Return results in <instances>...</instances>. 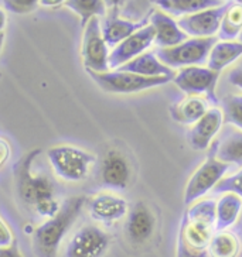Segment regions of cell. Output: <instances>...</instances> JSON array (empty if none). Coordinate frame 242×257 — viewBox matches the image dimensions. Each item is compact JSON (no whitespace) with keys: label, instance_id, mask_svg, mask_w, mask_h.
I'll list each match as a JSON object with an SVG mask.
<instances>
[{"label":"cell","instance_id":"obj_2","mask_svg":"<svg viewBox=\"0 0 242 257\" xmlns=\"http://www.w3.org/2000/svg\"><path fill=\"white\" fill-rule=\"evenodd\" d=\"M215 204L212 198H203L186 209L179 229L177 257H210L208 246L217 232Z\"/></svg>","mask_w":242,"mask_h":257},{"label":"cell","instance_id":"obj_11","mask_svg":"<svg viewBox=\"0 0 242 257\" xmlns=\"http://www.w3.org/2000/svg\"><path fill=\"white\" fill-rule=\"evenodd\" d=\"M99 177L106 188L114 191L128 189L132 180V167L126 156L116 149L108 150L101 161Z\"/></svg>","mask_w":242,"mask_h":257},{"label":"cell","instance_id":"obj_16","mask_svg":"<svg viewBox=\"0 0 242 257\" xmlns=\"http://www.w3.org/2000/svg\"><path fill=\"white\" fill-rule=\"evenodd\" d=\"M88 204V211L94 220L101 223H114L123 219L129 212L128 202L119 195L102 192L92 197Z\"/></svg>","mask_w":242,"mask_h":257},{"label":"cell","instance_id":"obj_25","mask_svg":"<svg viewBox=\"0 0 242 257\" xmlns=\"http://www.w3.org/2000/svg\"><path fill=\"white\" fill-rule=\"evenodd\" d=\"M241 239L234 229L217 230L208 246L210 257H239L241 254Z\"/></svg>","mask_w":242,"mask_h":257},{"label":"cell","instance_id":"obj_6","mask_svg":"<svg viewBox=\"0 0 242 257\" xmlns=\"http://www.w3.org/2000/svg\"><path fill=\"white\" fill-rule=\"evenodd\" d=\"M218 40L210 38H187L180 44L169 48H157L154 53L170 69L186 67H201L207 62L211 48Z\"/></svg>","mask_w":242,"mask_h":257},{"label":"cell","instance_id":"obj_33","mask_svg":"<svg viewBox=\"0 0 242 257\" xmlns=\"http://www.w3.org/2000/svg\"><path fill=\"white\" fill-rule=\"evenodd\" d=\"M12 242H13V234L10 232L8 225L0 218V247L2 246H8Z\"/></svg>","mask_w":242,"mask_h":257},{"label":"cell","instance_id":"obj_18","mask_svg":"<svg viewBox=\"0 0 242 257\" xmlns=\"http://www.w3.org/2000/svg\"><path fill=\"white\" fill-rule=\"evenodd\" d=\"M147 23H149L147 20L133 22V20L121 17L119 15L108 13L101 20V30H102V36L108 47L115 48L118 44H121L123 40H126L129 36L136 33L139 29H142Z\"/></svg>","mask_w":242,"mask_h":257},{"label":"cell","instance_id":"obj_24","mask_svg":"<svg viewBox=\"0 0 242 257\" xmlns=\"http://www.w3.org/2000/svg\"><path fill=\"white\" fill-rule=\"evenodd\" d=\"M242 55V43L238 41H222L218 40L214 47L211 48V53L208 55V68L221 72L222 69H225L228 65H231L232 62L238 60Z\"/></svg>","mask_w":242,"mask_h":257},{"label":"cell","instance_id":"obj_8","mask_svg":"<svg viewBox=\"0 0 242 257\" xmlns=\"http://www.w3.org/2000/svg\"><path fill=\"white\" fill-rule=\"evenodd\" d=\"M219 72H215L204 67H186L179 69L174 75L173 82L176 86L186 95L204 96L211 105L217 107L219 103L217 98V83H218Z\"/></svg>","mask_w":242,"mask_h":257},{"label":"cell","instance_id":"obj_23","mask_svg":"<svg viewBox=\"0 0 242 257\" xmlns=\"http://www.w3.org/2000/svg\"><path fill=\"white\" fill-rule=\"evenodd\" d=\"M121 71L133 72L137 75L143 76H163V75H174L173 69L166 67L162 61L157 58L156 53L146 51L142 55L136 57L135 60L129 61L125 65H122Z\"/></svg>","mask_w":242,"mask_h":257},{"label":"cell","instance_id":"obj_29","mask_svg":"<svg viewBox=\"0 0 242 257\" xmlns=\"http://www.w3.org/2000/svg\"><path fill=\"white\" fill-rule=\"evenodd\" d=\"M151 0H126L125 8L122 9L121 15L125 19L133 20V22H142L146 20L144 16L150 15Z\"/></svg>","mask_w":242,"mask_h":257},{"label":"cell","instance_id":"obj_12","mask_svg":"<svg viewBox=\"0 0 242 257\" xmlns=\"http://www.w3.org/2000/svg\"><path fill=\"white\" fill-rule=\"evenodd\" d=\"M154 44V30L147 23L136 33L123 40L121 44L112 48L109 54V68L118 69L129 61L135 60L136 57L146 53Z\"/></svg>","mask_w":242,"mask_h":257},{"label":"cell","instance_id":"obj_5","mask_svg":"<svg viewBox=\"0 0 242 257\" xmlns=\"http://www.w3.org/2000/svg\"><path fill=\"white\" fill-rule=\"evenodd\" d=\"M87 72L102 91L108 93H122V95H130V93L147 91L151 88H157L173 81L174 78V75L143 76L121 69H112L106 72H92V71H87Z\"/></svg>","mask_w":242,"mask_h":257},{"label":"cell","instance_id":"obj_14","mask_svg":"<svg viewBox=\"0 0 242 257\" xmlns=\"http://www.w3.org/2000/svg\"><path fill=\"white\" fill-rule=\"evenodd\" d=\"M156 230V216L150 206L139 201L130 208L125 223L128 240L135 246H142L153 237Z\"/></svg>","mask_w":242,"mask_h":257},{"label":"cell","instance_id":"obj_41","mask_svg":"<svg viewBox=\"0 0 242 257\" xmlns=\"http://www.w3.org/2000/svg\"><path fill=\"white\" fill-rule=\"evenodd\" d=\"M235 3H239V5H242V0H234Z\"/></svg>","mask_w":242,"mask_h":257},{"label":"cell","instance_id":"obj_4","mask_svg":"<svg viewBox=\"0 0 242 257\" xmlns=\"http://www.w3.org/2000/svg\"><path fill=\"white\" fill-rule=\"evenodd\" d=\"M47 159L55 175L67 182L85 181L97 163V157L92 153L68 144L50 147Z\"/></svg>","mask_w":242,"mask_h":257},{"label":"cell","instance_id":"obj_43","mask_svg":"<svg viewBox=\"0 0 242 257\" xmlns=\"http://www.w3.org/2000/svg\"><path fill=\"white\" fill-rule=\"evenodd\" d=\"M222 2H228V0H222Z\"/></svg>","mask_w":242,"mask_h":257},{"label":"cell","instance_id":"obj_31","mask_svg":"<svg viewBox=\"0 0 242 257\" xmlns=\"http://www.w3.org/2000/svg\"><path fill=\"white\" fill-rule=\"evenodd\" d=\"M5 8L15 15H29L40 5V0H3Z\"/></svg>","mask_w":242,"mask_h":257},{"label":"cell","instance_id":"obj_21","mask_svg":"<svg viewBox=\"0 0 242 257\" xmlns=\"http://www.w3.org/2000/svg\"><path fill=\"white\" fill-rule=\"evenodd\" d=\"M156 8L172 17H184L227 3L222 0H151Z\"/></svg>","mask_w":242,"mask_h":257},{"label":"cell","instance_id":"obj_15","mask_svg":"<svg viewBox=\"0 0 242 257\" xmlns=\"http://www.w3.org/2000/svg\"><path fill=\"white\" fill-rule=\"evenodd\" d=\"M224 123V114L219 107H210L208 112L196 121L187 132L190 146L197 152H204L207 150L214 139L217 137Z\"/></svg>","mask_w":242,"mask_h":257},{"label":"cell","instance_id":"obj_13","mask_svg":"<svg viewBox=\"0 0 242 257\" xmlns=\"http://www.w3.org/2000/svg\"><path fill=\"white\" fill-rule=\"evenodd\" d=\"M227 6L228 2L218 8L207 9L194 15L184 16L177 23L180 29L187 34V37L189 36L191 38L215 37L218 34L219 24Z\"/></svg>","mask_w":242,"mask_h":257},{"label":"cell","instance_id":"obj_44","mask_svg":"<svg viewBox=\"0 0 242 257\" xmlns=\"http://www.w3.org/2000/svg\"><path fill=\"white\" fill-rule=\"evenodd\" d=\"M0 78H2V74H0Z\"/></svg>","mask_w":242,"mask_h":257},{"label":"cell","instance_id":"obj_36","mask_svg":"<svg viewBox=\"0 0 242 257\" xmlns=\"http://www.w3.org/2000/svg\"><path fill=\"white\" fill-rule=\"evenodd\" d=\"M228 81L242 91V69H234L228 76Z\"/></svg>","mask_w":242,"mask_h":257},{"label":"cell","instance_id":"obj_10","mask_svg":"<svg viewBox=\"0 0 242 257\" xmlns=\"http://www.w3.org/2000/svg\"><path fill=\"white\" fill-rule=\"evenodd\" d=\"M111 246V236L97 225H84L69 239L62 257H104Z\"/></svg>","mask_w":242,"mask_h":257},{"label":"cell","instance_id":"obj_9","mask_svg":"<svg viewBox=\"0 0 242 257\" xmlns=\"http://www.w3.org/2000/svg\"><path fill=\"white\" fill-rule=\"evenodd\" d=\"M109 47L104 40L101 30V19L94 17L84 26L83 55L84 67L92 72H106L109 68Z\"/></svg>","mask_w":242,"mask_h":257},{"label":"cell","instance_id":"obj_39","mask_svg":"<svg viewBox=\"0 0 242 257\" xmlns=\"http://www.w3.org/2000/svg\"><path fill=\"white\" fill-rule=\"evenodd\" d=\"M6 23H8V16H6V12H5L3 9H0V31L5 30Z\"/></svg>","mask_w":242,"mask_h":257},{"label":"cell","instance_id":"obj_30","mask_svg":"<svg viewBox=\"0 0 242 257\" xmlns=\"http://www.w3.org/2000/svg\"><path fill=\"white\" fill-rule=\"evenodd\" d=\"M212 192L215 195L218 194H235L242 199V167L239 171H236L234 174L225 175L221 181L215 185V188L212 189Z\"/></svg>","mask_w":242,"mask_h":257},{"label":"cell","instance_id":"obj_40","mask_svg":"<svg viewBox=\"0 0 242 257\" xmlns=\"http://www.w3.org/2000/svg\"><path fill=\"white\" fill-rule=\"evenodd\" d=\"M3 44H5V31H0V51L3 48Z\"/></svg>","mask_w":242,"mask_h":257},{"label":"cell","instance_id":"obj_27","mask_svg":"<svg viewBox=\"0 0 242 257\" xmlns=\"http://www.w3.org/2000/svg\"><path fill=\"white\" fill-rule=\"evenodd\" d=\"M64 6L72 10L81 19L83 27L94 17L104 19L108 15L104 0H67Z\"/></svg>","mask_w":242,"mask_h":257},{"label":"cell","instance_id":"obj_34","mask_svg":"<svg viewBox=\"0 0 242 257\" xmlns=\"http://www.w3.org/2000/svg\"><path fill=\"white\" fill-rule=\"evenodd\" d=\"M10 152H12V147H10L8 140L0 137V170L8 163L9 157H10Z\"/></svg>","mask_w":242,"mask_h":257},{"label":"cell","instance_id":"obj_38","mask_svg":"<svg viewBox=\"0 0 242 257\" xmlns=\"http://www.w3.org/2000/svg\"><path fill=\"white\" fill-rule=\"evenodd\" d=\"M232 229H234L235 232H236V234L239 236V239H241V244H242V212H241L239 219H238V222H236L234 226H232ZM239 257H242V249H241V254H239Z\"/></svg>","mask_w":242,"mask_h":257},{"label":"cell","instance_id":"obj_37","mask_svg":"<svg viewBox=\"0 0 242 257\" xmlns=\"http://www.w3.org/2000/svg\"><path fill=\"white\" fill-rule=\"evenodd\" d=\"M67 0H40V5L43 8H58L61 5H65Z\"/></svg>","mask_w":242,"mask_h":257},{"label":"cell","instance_id":"obj_22","mask_svg":"<svg viewBox=\"0 0 242 257\" xmlns=\"http://www.w3.org/2000/svg\"><path fill=\"white\" fill-rule=\"evenodd\" d=\"M242 212V199L235 194H222L215 204V226L217 230H225L238 222Z\"/></svg>","mask_w":242,"mask_h":257},{"label":"cell","instance_id":"obj_32","mask_svg":"<svg viewBox=\"0 0 242 257\" xmlns=\"http://www.w3.org/2000/svg\"><path fill=\"white\" fill-rule=\"evenodd\" d=\"M0 257H24L22 251L19 249L17 243L13 242L8 244V246H2L0 247Z\"/></svg>","mask_w":242,"mask_h":257},{"label":"cell","instance_id":"obj_3","mask_svg":"<svg viewBox=\"0 0 242 257\" xmlns=\"http://www.w3.org/2000/svg\"><path fill=\"white\" fill-rule=\"evenodd\" d=\"M85 204H87V198L84 195H76L65 199L61 204L58 212L34 230L33 250L36 256H57L61 243L69 232V229L78 220Z\"/></svg>","mask_w":242,"mask_h":257},{"label":"cell","instance_id":"obj_19","mask_svg":"<svg viewBox=\"0 0 242 257\" xmlns=\"http://www.w3.org/2000/svg\"><path fill=\"white\" fill-rule=\"evenodd\" d=\"M210 109V102L205 98L196 95H186V98L180 99L170 106L172 119L184 126H193L204 116Z\"/></svg>","mask_w":242,"mask_h":257},{"label":"cell","instance_id":"obj_20","mask_svg":"<svg viewBox=\"0 0 242 257\" xmlns=\"http://www.w3.org/2000/svg\"><path fill=\"white\" fill-rule=\"evenodd\" d=\"M212 156L229 163L235 167H242V132L238 128L227 127L212 146Z\"/></svg>","mask_w":242,"mask_h":257},{"label":"cell","instance_id":"obj_28","mask_svg":"<svg viewBox=\"0 0 242 257\" xmlns=\"http://www.w3.org/2000/svg\"><path fill=\"white\" fill-rule=\"evenodd\" d=\"M224 121L242 132V95L232 93L221 100Z\"/></svg>","mask_w":242,"mask_h":257},{"label":"cell","instance_id":"obj_1","mask_svg":"<svg viewBox=\"0 0 242 257\" xmlns=\"http://www.w3.org/2000/svg\"><path fill=\"white\" fill-rule=\"evenodd\" d=\"M41 150H31L17 160L13 167L16 195L19 201L30 208L41 218H51L60 209V201L55 198L53 181L46 175H34L31 173L33 163Z\"/></svg>","mask_w":242,"mask_h":257},{"label":"cell","instance_id":"obj_26","mask_svg":"<svg viewBox=\"0 0 242 257\" xmlns=\"http://www.w3.org/2000/svg\"><path fill=\"white\" fill-rule=\"evenodd\" d=\"M242 33V5L229 3L219 24L218 38L222 41H235Z\"/></svg>","mask_w":242,"mask_h":257},{"label":"cell","instance_id":"obj_35","mask_svg":"<svg viewBox=\"0 0 242 257\" xmlns=\"http://www.w3.org/2000/svg\"><path fill=\"white\" fill-rule=\"evenodd\" d=\"M106 9H108V13L111 15H119L122 12V9L125 8L126 5V0H104Z\"/></svg>","mask_w":242,"mask_h":257},{"label":"cell","instance_id":"obj_7","mask_svg":"<svg viewBox=\"0 0 242 257\" xmlns=\"http://www.w3.org/2000/svg\"><path fill=\"white\" fill-rule=\"evenodd\" d=\"M234 168L235 166L217 159L211 154L190 177L184 191V204L190 206L203 199V197L211 192L215 185Z\"/></svg>","mask_w":242,"mask_h":257},{"label":"cell","instance_id":"obj_42","mask_svg":"<svg viewBox=\"0 0 242 257\" xmlns=\"http://www.w3.org/2000/svg\"><path fill=\"white\" fill-rule=\"evenodd\" d=\"M238 40H239V41L242 43V33H241V36H239V38H238Z\"/></svg>","mask_w":242,"mask_h":257},{"label":"cell","instance_id":"obj_17","mask_svg":"<svg viewBox=\"0 0 242 257\" xmlns=\"http://www.w3.org/2000/svg\"><path fill=\"white\" fill-rule=\"evenodd\" d=\"M147 22L154 30V44L159 48L174 47L187 40V34L180 29L179 23L159 9L151 10Z\"/></svg>","mask_w":242,"mask_h":257}]
</instances>
